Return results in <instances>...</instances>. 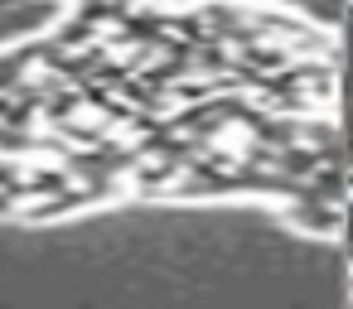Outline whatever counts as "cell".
<instances>
[{"label": "cell", "instance_id": "obj_1", "mask_svg": "<svg viewBox=\"0 0 353 309\" xmlns=\"http://www.w3.org/2000/svg\"><path fill=\"white\" fill-rule=\"evenodd\" d=\"M15 213H20V198L10 189H0V217H15Z\"/></svg>", "mask_w": 353, "mask_h": 309}]
</instances>
